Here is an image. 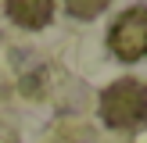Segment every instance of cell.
Masks as SVG:
<instances>
[{
	"label": "cell",
	"instance_id": "2",
	"mask_svg": "<svg viewBox=\"0 0 147 143\" xmlns=\"http://www.w3.org/2000/svg\"><path fill=\"white\" fill-rule=\"evenodd\" d=\"M108 47L122 64H136L147 57V7H129L108 29Z\"/></svg>",
	"mask_w": 147,
	"mask_h": 143
},
{
	"label": "cell",
	"instance_id": "4",
	"mask_svg": "<svg viewBox=\"0 0 147 143\" xmlns=\"http://www.w3.org/2000/svg\"><path fill=\"white\" fill-rule=\"evenodd\" d=\"M111 4V0H65V11L72 14V18H97L100 11H104V7Z\"/></svg>",
	"mask_w": 147,
	"mask_h": 143
},
{
	"label": "cell",
	"instance_id": "3",
	"mask_svg": "<svg viewBox=\"0 0 147 143\" xmlns=\"http://www.w3.org/2000/svg\"><path fill=\"white\" fill-rule=\"evenodd\" d=\"M7 18L22 29H47L54 18V0H7Z\"/></svg>",
	"mask_w": 147,
	"mask_h": 143
},
{
	"label": "cell",
	"instance_id": "1",
	"mask_svg": "<svg viewBox=\"0 0 147 143\" xmlns=\"http://www.w3.org/2000/svg\"><path fill=\"white\" fill-rule=\"evenodd\" d=\"M97 114L108 129H122V132L144 125L147 122V82H140V79H115L111 86L100 90Z\"/></svg>",
	"mask_w": 147,
	"mask_h": 143
}]
</instances>
